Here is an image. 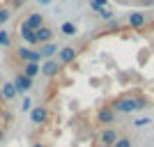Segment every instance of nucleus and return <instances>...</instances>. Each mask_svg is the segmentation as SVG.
<instances>
[{
  "instance_id": "f257e3e1",
  "label": "nucleus",
  "mask_w": 154,
  "mask_h": 147,
  "mask_svg": "<svg viewBox=\"0 0 154 147\" xmlns=\"http://www.w3.org/2000/svg\"><path fill=\"white\" fill-rule=\"evenodd\" d=\"M110 108L115 110V113H117V110H120V113H134V110H138V108H136V99H129V96H122V99H115Z\"/></svg>"
},
{
  "instance_id": "f03ea898",
  "label": "nucleus",
  "mask_w": 154,
  "mask_h": 147,
  "mask_svg": "<svg viewBox=\"0 0 154 147\" xmlns=\"http://www.w3.org/2000/svg\"><path fill=\"white\" fill-rule=\"evenodd\" d=\"M117 138H120V133H117L113 127L103 129L101 133H99V142H101V147H113L117 142Z\"/></svg>"
},
{
  "instance_id": "7ed1b4c3",
  "label": "nucleus",
  "mask_w": 154,
  "mask_h": 147,
  "mask_svg": "<svg viewBox=\"0 0 154 147\" xmlns=\"http://www.w3.org/2000/svg\"><path fill=\"white\" fill-rule=\"evenodd\" d=\"M97 120H99V124L110 127V124H115V110L110 108V106H103V108H99V113H97Z\"/></svg>"
},
{
  "instance_id": "20e7f679",
  "label": "nucleus",
  "mask_w": 154,
  "mask_h": 147,
  "mask_svg": "<svg viewBox=\"0 0 154 147\" xmlns=\"http://www.w3.org/2000/svg\"><path fill=\"white\" fill-rule=\"evenodd\" d=\"M145 23H147V14H143V12H131L127 16V26L134 28V30L136 28H143Z\"/></svg>"
},
{
  "instance_id": "39448f33",
  "label": "nucleus",
  "mask_w": 154,
  "mask_h": 147,
  "mask_svg": "<svg viewBox=\"0 0 154 147\" xmlns=\"http://www.w3.org/2000/svg\"><path fill=\"white\" fill-rule=\"evenodd\" d=\"M74 58H76V48H74V46H64V48H60V51H58V62L60 64L74 62Z\"/></svg>"
},
{
  "instance_id": "423d86ee",
  "label": "nucleus",
  "mask_w": 154,
  "mask_h": 147,
  "mask_svg": "<svg viewBox=\"0 0 154 147\" xmlns=\"http://www.w3.org/2000/svg\"><path fill=\"white\" fill-rule=\"evenodd\" d=\"M60 69H62V64H60L58 60H46V64L42 67V74L48 76V78H53V76H58V74H60Z\"/></svg>"
},
{
  "instance_id": "0eeeda50",
  "label": "nucleus",
  "mask_w": 154,
  "mask_h": 147,
  "mask_svg": "<svg viewBox=\"0 0 154 147\" xmlns=\"http://www.w3.org/2000/svg\"><path fill=\"white\" fill-rule=\"evenodd\" d=\"M53 28H48V26H42L39 30H35V37H37V44H48L53 39Z\"/></svg>"
},
{
  "instance_id": "6e6552de",
  "label": "nucleus",
  "mask_w": 154,
  "mask_h": 147,
  "mask_svg": "<svg viewBox=\"0 0 154 147\" xmlns=\"http://www.w3.org/2000/svg\"><path fill=\"white\" fill-rule=\"evenodd\" d=\"M30 120L35 122V124H46V120H48V110H46L44 106L32 108V110H30Z\"/></svg>"
},
{
  "instance_id": "1a4fd4ad",
  "label": "nucleus",
  "mask_w": 154,
  "mask_h": 147,
  "mask_svg": "<svg viewBox=\"0 0 154 147\" xmlns=\"http://www.w3.org/2000/svg\"><path fill=\"white\" fill-rule=\"evenodd\" d=\"M14 87H16V92H28V90L32 87V78L23 76V74H16V78H14Z\"/></svg>"
},
{
  "instance_id": "9d476101",
  "label": "nucleus",
  "mask_w": 154,
  "mask_h": 147,
  "mask_svg": "<svg viewBox=\"0 0 154 147\" xmlns=\"http://www.w3.org/2000/svg\"><path fill=\"white\" fill-rule=\"evenodd\" d=\"M23 23H26V26L30 28V30H39V28L44 26V16H42L39 12H32L30 16H28V19L23 21Z\"/></svg>"
},
{
  "instance_id": "9b49d317",
  "label": "nucleus",
  "mask_w": 154,
  "mask_h": 147,
  "mask_svg": "<svg viewBox=\"0 0 154 147\" xmlns=\"http://www.w3.org/2000/svg\"><path fill=\"white\" fill-rule=\"evenodd\" d=\"M19 58L26 60V62H37L42 60V55H39V51H30V48H19Z\"/></svg>"
},
{
  "instance_id": "f8f14e48",
  "label": "nucleus",
  "mask_w": 154,
  "mask_h": 147,
  "mask_svg": "<svg viewBox=\"0 0 154 147\" xmlns=\"http://www.w3.org/2000/svg\"><path fill=\"white\" fill-rule=\"evenodd\" d=\"M58 51H60L58 44L48 41V44H42V51H39V55H42V58H46V60H53V55H55Z\"/></svg>"
},
{
  "instance_id": "ddd939ff",
  "label": "nucleus",
  "mask_w": 154,
  "mask_h": 147,
  "mask_svg": "<svg viewBox=\"0 0 154 147\" xmlns=\"http://www.w3.org/2000/svg\"><path fill=\"white\" fill-rule=\"evenodd\" d=\"M23 76H28V78H35V76H39L42 74V67H39L37 62H26V67H23V71H21Z\"/></svg>"
},
{
  "instance_id": "4468645a",
  "label": "nucleus",
  "mask_w": 154,
  "mask_h": 147,
  "mask_svg": "<svg viewBox=\"0 0 154 147\" xmlns=\"http://www.w3.org/2000/svg\"><path fill=\"white\" fill-rule=\"evenodd\" d=\"M0 92H2V99H5V101H12L14 96L19 94V92H16V87H14V83H5L2 87H0Z\"/></svg>"
},
{
  "instance_id": "2eb2a0df",
  "label": "nucleus",
  "mask_w": 154,
  "mask_h": 147,
  "mask_svg": "<svg viewBox=\"0 0 154 147\" xmlns=\"http://www.w3.org/2000/svg\"><path fill=\"white\" fill-rule=\"evenodd\" d=\"M21 37L26 39L28 44H37V37H35V30H30V28H28L26 23H21Z\"/></svg>"
},
{
  "instance_id": "dca6fc26",
  "label": "nucleus",
  "mask_w": 154,
  "mask_h": 147,
  "mask_svg": "<svg viewBox=\"0 0 154 147\" xmlns=\"http://www.w3.org/2000/svg\"><path fill=\"white\" fill-rule=\"evenodd\" d=\"M60 32H62V35H67V37H74V35H76V26H74V23H69V21H67V23H62V26H60Z\"/></svg>"
},
{
  "instance_id": "f3484780",
  "label": "nucleus",
  "mask_w": 154,
  "mask_h": 147,
  "mask_svg": "<svg viewBox=\"0 0 154 147\" xmlns=\"http://www.w3.org/2000/svg\"><path fill=\"white\" fill-rule=\"evenodd\" d=\"M9 19H12V9L9 7H0V26H5Z\"/></svg>"
},
{
  "instance_id": "a211bd4d",
  "label": "nucleus",
  "mask_w": 154,
  "mask_h": 147,
  "mask_svg": "<svg viewBox=\"0 0 154 147\" xmlns=\"http://www.w3.org/2000/svg\"><path fill=\"white\" fill-rule=\"evenodd\" d=\"M99 16H101L103 21H113L115 14H113V9H108V7H101V9H99Z\"/></svg>"
},
{
  "instance_id": "6ab92c4d",
  "label": "nucleus",
  "mask_w": 154,
  "mask_h": 147,
  "mask_svg": "<svg viewBox=\"0 0 154 147\" xmlns=\"http://www.w3.org/2000/svg\"><path fill=\"white\" fill-rule=\"evenodd\" d=\"M113 147H134V142H131V138H122V136H120V138H117V142Z\"/></svg>"
},
{
  "instance_id": "aec40b11",
  "label": "nucleus",
  "mask_w": 154,
  "mask_h": 147,
  "mask_svg": "<svg viewBox=\"0 0 154 147\" xmlns=\"http://www.w3.org/2000/svg\"><path fill=\"white\" fill-rule=\"evenodd\" d=\"M147 106H149L147 99H143V96H136V108H138V110H140V108H147Z\"/></svg>"
},
{
  "instance_id": "412c9836",
  "label": "nucleus",
  "mask_w": 154,
  "mask_h": 147,
  "mask_svg": "<svg viewBox=\"0 0 154 147\" xmlns=\"http://www.w3.org/2000/svg\"><path fill=\"white\" fill-rule=\"evenodd\" d=\"M147 124H152V122H149V117H140V120L134 122V127H138V129H140V127H147Z\"/></svg>"
},
{
  "instance_id": "4be33fe9",
  "label": "nucleus",
  "mask_w": 154,
  "mask_h": 147,
  "mask_svg": "<svg viewBox=\"0 0 154 147\" xmlns=\"http://www.w3.org/2000/svg\"><path fill=\"white\" fill-rule=\"evenodd\" d=\"M23 2L26 0H9V9H19V7H23Z\"/></svg>"
},
{
  "instance_id": "5701e85b",
  "label": "nucleus",
  "mask_w": 154,
  "mask_h": 147,
  "mask_svg": "<svg viewBox=\"0 0 154 147\" xmlns=\"http://www.w3.org/2000/svg\"><path fill=\"white\" fill-rule=\"evenodd\" d=\"M9 44V35L7 32H0V46H7Z\"/></svg>"
},
{
  "instance_id": "b1692460",
  "label": "nucleus",
  "mask_w": 154,
  "mask_h": 147,
  "mask_svg": "<svg viewBox=\"0 0 154 147\" xmlns=\"http://www.w3.org/2000/svg\"><path fill=\"white\" fill-rule=\"evenodd\" d=\"M92 5H97V7H106L108 5V0H90Z\"/></svg>"
},
{
  "instance_id": "393cba45",
  "label": "nucleus",
  "mask_w": 154,
  "mask_h": 147,
  "mask_svg": "<svg viewBox=\"0 0 154 147\" xmlns=\"http://www.w3.org/2000/svg\"><path fill=\"white\" fill-rule=\"evenodd\" d=\"M21 108H23V110H30V99H26V101H23V106H21Z\"/></svg>"
},
{
  "instance_id": "a878e982",
  "label": "nucleus",
  "mask_w": 154,
  "mask_h": 147,
  "mask_svg": "<svg viewBox=\"0 0 154 147\" xmlns=\"http://www.w3.org/2000/svg\"><path fill=\"white\" fill-rule=\"evenodd\" d=\"M5 140V127H2V124H0V142Z\"/></svg>"
},
{
  "instance_id": "bb28decb",
  "label": "nucleus",
  "mask_w": 154,
  "mask_h": 147,
  "mask_svg": "<svg viewBox=\"0 0 154 147\" xmlns=\"http://www.w3.org/2000/svg\"><path fill=\"white\" fill-rule=\"evenodd\" d=\"M39 5H48V2H51V0H37Z\"/></svg>"
},
{
  "instance_id": "cd10ccee",
  "label": "nucleus",
  "mask_w": 154,
  "mask_h": 147,
  "mask_svg": "<svg viewBox=\"0 0 154 147\" xmlns=\"http://www.w3.org/2000/svg\"><path fill=\"white\" fill-rule=\"evenodd\" d=\"M143 5H154V0H143Z\"/></svg>"
},
{
  "instance_id": "c85d7f7f",
  "label": "nucleus",
  "mask_w": 154,
  "mask_h": 147,
  "mask_svg": "<svg viewBox=\"0 0 154 147\" xmlns=\"http://www.w3.org/2000/svg\"><path fill=\"white\" fill-rule=\"evenodd\" d=\"M32 147H44V145H42V142H35V145H32Z\"/></svg>"
},
{
  "instance_id": "c756f323",
  "label": "nucleus",
  "mask_w": 154,
  "mask_h": 147,
  "mask_svg": "<svg viewBox=\"0 0 154 147\" xmlns=\"http://www.w3.org/2000/svg\"><path fill=\"white\" fill-rule=\"evenodd\" d=\"M2 101H5V99H2V92H0V106H2Z\"/></svg>"
}]
</instances>
